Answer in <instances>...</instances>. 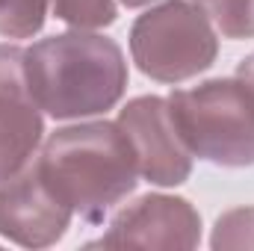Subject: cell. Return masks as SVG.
<instances>
[{"label":"cell","mask_w":254,"mask_h":251,"mask_svg":"<svg viewBox=\"0 0 254 251\" xmlns=\"http://www.w3.org/2000/svg\"><path fill=\"white\" fill-rule=\"evenodd\" d=\"M27 86L54 122L95 119L127 92V60L116 39L98 30H65L24 48Z\"/></svg>","instance_id":"6da1fadb"},{"label":"cell","mask_w":254,"mask_h":251,"mask_svg":"<svg viewBox=\"0 0 254 251\" xmlns=\"http://www.w3.org/2000/svg\"><path fill=\"white\" fill-rule=\"evenodd\" d=\"M33 163L57 198L89 225H101L139 187V166L125 130L107 119L57 127Z\"/></svg>","instance_id":"7a4b0ae2"},{"label":"cell","mask_w":254,"mask_h":251,"mask_svg":"<svg viewBox=\"0 0 254 251\" xmlns=\"http://www.w3.org/2000/svg\"><path fill=\"white\" fill-rule=\"evenodd\" d=\"M169 113L192 157L222 166H254V89L243 77H213L169 92Z\"/></svg>","instance_id":"3957f363"},{"label":"cell","mask_w":254,"mask_h":251,"mask_svg":"<svg viewBox=\"0 0 254 251\" xmlns=\"http://www.w3.org/2000/svg\"><path fill=\"white\" fill-rule=\"evenodd\" d=\"M127 45L136 68L166 86L195 80L219 57V33L192 0L151 3L133 21Z\"/></svg>","instance_id":"277c9868"},{"label":"cell","mask_w":254,"mask_h":251,"mask_svg":"<svg viewBox=\"0 0 254 251\" xmlns=\"http://www.w3.org/2000/svg\"><path fill=\"white\" fill-rule=\"evenodd\" d=\"M101 249H198L201 213L190 198L148 192L113 213L101 240L89 243Z\"/></svg>","instance_id":"5b68a950"},{"label":"cell","mask_w":254,"mask_h":251,"mask_svg":"<svg viewBox=\"0 0 254 251\" xmlns=\"http://www.w3.org/2000/svg\"><path fill=\"white\" fill-rule=\"evenodd\" d=\"M119 127L125 130L133 148L139 178L154 187L172 189L187 184L192 175L190 148L184 145L178 127L172 122L169 101L160 95H139L119 110Z\"/></svg>","instance_id":"8992f818"},{"label":"cell","mask_w":254,"mask_h":251,"mask_svg":"<svg viewBox=\"0 0 254 251\" xmlns=\"http://www.w3.org/2000/svg\"><path fill=\"white\" fill-rule=\"evenodd\" d=\"M71 207L57 198L30 160L0 181V237L21 249H51L71 228Z\"/></svg>","instance_id":"52a82bcc"},{"label":"cell","mask_w":254,"mask_h":251,"mask_svg":"<svg viewBox=\"0 0 254 251\" xmlns=\"http://www.w3.org/2000/svg\"><path fill=\"white\" fill-rule=\"evenodd\" d=\"M45 142V113L36 104L27 74L24 48L0 45V181L21 172Z\"/></svg>","instance_id":"ba28073f"},{"label":"cell","mask_w":254,"mask_h":251,"mask_svg":"<svg viewBox=\"0 0 254 251\" xmlns=\"http://www.w3.org/2000/svg\"><path fill=\"white\" fill-rule=\"evenodd\" d=\"M219 36L243 42L254 39V0H192Z\"/></svg>","instance_id":"9c48e42d"},{"label":"cell","mask_w":254,"mask_h":251,"mask_svg":"<svg viewBox=\"0 0 254 251\" xmlns=\"http://www.w3.org/2000/svg\"><path fill=\"white\" fill-rule=\"evenodd\" d=\"M119 0H51L54 18L71 30H104L119 21Z\"/></svg>","instance_id":"30bf717a"},{"label":"cell","mask_w":254,"mask_h":251,"mask_svg":"<svg viewBox=\"0 0 254 251\" xmlns=\"http://www.w3.org/2000/svg\"><path fill=\"white\" fill-rule=\"evenodd\" d=\"M51 12V0H0V36L33 39L42 33Z\"/></svg>","instance_id":"8fae6325"},{"label":"cell","mask_w":254,"mask_h":251,"mask_svg":"<svg viewBox=\"0 0 254 251\" xmlns=\"http://www.w3.org/2000/svg\"><path fill=\"white\" fill-rule=\"evenodd\" d=\"M210 249H254V207H234L225 210L210 234Z\"/></svg>","instance_id":"7c38bea8"},{"label":"cell","mask_w":254,"mask_h":251,"mask_svg":"<svg viewBox=\"0 0 254 251\" xmlns=\"http://www.w3.org/2000/svg\"><path fill=\"white\" fill-rule=\"evenodd\" d=\"M237 77H243V80L254 89V54H249L246 60H240V65H237Z\"/></svg>","instance_id":"4fadbf2b"},{"label":"cell","mask_w":254,"mask_h":251,"mask_svg":"<svg viewBox=\"0 0 254 251\" xmlns=\"http://www.w3.org/2000/svg\"><path fill=\"white\" fill-rule=\"evenodd\" d=\"M122 6L127 9H145V6H151V3H157V0H119Z\"/></svg>","instance_id":"5bb4252c"}]
</instances>
